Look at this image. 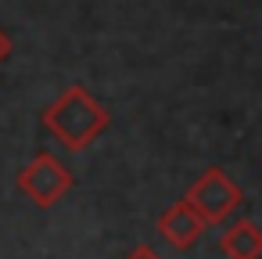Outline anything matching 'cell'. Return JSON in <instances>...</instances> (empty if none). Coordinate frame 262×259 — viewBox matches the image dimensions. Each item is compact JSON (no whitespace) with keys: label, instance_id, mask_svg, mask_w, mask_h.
Listing matches in <instances>:
<instances>
[{"label":"cell","instance_id":"2","mask_svg":"<svg viewBox=\"0 0 262 259\" xmlns=\"http://www.w3.org/2000/svg\"><path fill=\"white\" fill-rule=\"evenodd\" d=\"M183 202L205 220V227H212V223H223V220H230L237 209H241V202H244V191L226 176V169H219V166H208L187 191H183Z\"/></svg>","mask_w":262,"mask_h":259},{"label":"cell","instance_id":"6","mask_svg":"<svg viewBox=\"0 0 262 259\" xmlns=\"http://www.w3.org/2000/svg\"><path fill=\"white\" fill-rule=\"evenodd\" d=\"M122 259H162V255H158L151 245H133V248H129Z\"/></svg>","mask_w":262,"mask_h":259},{"label":"cell","instance_id":"5","mask_svg":"<svg viewBox=\"0 0 262 259\" xmlns=\"http://www.w3.org/2000/svg\"><path fill=\"white\" fill-rule=\"evenodd\" d=\"M219 248L226 259H262V227L255 220H233L223 230Z\"/></svg>","mask_w":262,"mask_h":259},{"label":"cell","instance_id":"3","mask_svg":"<svg viewBox=\"0 0 262 259\" xmlns=\"http://www.w3.org/2000/svg\"><path fill=\"white\" fill-rule=\"evenodd\" d=\"M18 191L33 202V205H40V209H51V205H58L69 191H72V173L65 169V162L61 158H54L51 151H40V155H33L22 169H18Z\"/></svg>","mask_w":262,"mask_h":259},{"label":"cell","instance_id":"4","mask_svg":"<svg viewBox=\"0 0 262 259\" xmlns=\"http://www.w3.org/2000/svg\"><path fill=\"white\" fill-rule=\"evenodd\" d=\"M158 234L176 248V252H187V248H194L198 241H201V234H205V220L180 198V202H172L162 216H158Z\"/></svg>","mask_w":262,"mask_h":259},{"label":"cell","instance_id":"7","mask_svg":"<svg viewBox=\"0 0 262 259\" xmlns=\"http://www.w3.org/2000/svg\"><path fill=\"white\" fill-rule=\"evenodd\" d=\"M8 54H11V40H8V33H4V29H0V62H4Z\"/></svg>","mask_w":262,"mask_h":259},{"label":"cell","instance_id":"1","mask_svg":"<svg viewBox=\"0 0 262 259\" xmlns=\"http://www.w3.org/2000/svg\"><path fill=\"white\" fill-rule=\"evenodd\" d=\"M43 126L54 133L69 151H86L112 123V112L79 83L65 87L47 108H43Z\"/></svg>","mask_w":262,"mask_h":259}]
</instances>
